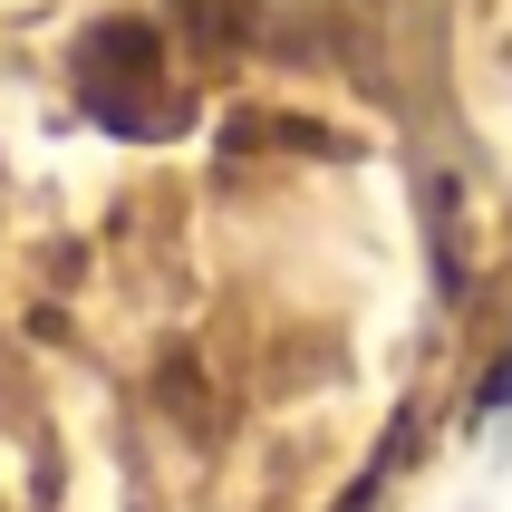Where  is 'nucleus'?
<instances>
[{"label": "nucleus", "instance_id": "obj_1", "mask_svg": "<svg viewBox=\"0 0 512 512\" xmlns=\"http://www.w3.org/2000/svg\"><path fill=\"white\" fill-rule=\"evenodd\" d=\"M68 78H78V107L97 126H116V136H174L194 116V97L174 78L155 20H97L78 39V58H68Z\"/></svg>", "mask_w": 512, "mask_h": 512}]
</instances>
